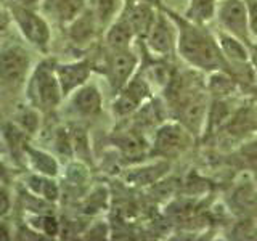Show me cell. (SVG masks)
<instances>
[{
	"instance_id": "cell-1",
	"label": "cell",
	"mask_w": 257,
	"mask_h": 241,
	"mask_svg": "<svg viewBox=\"0 0 257 241\" xmlns=\"http://www.w3.org/2000/svg\"><path fill=\"white\" fill-rule=\"evenodd\" d=\"M169 16L177 28V52L190 66L204 72L228 68L215 37L209 36L203 24L193 23L172 12H169Z\"/></svg>"
},
{
	"instance_id": "cell-2",
	"label": "cell",
	"mask_w": 257,
	"mask_h": 241,
	"mask_svg": "<svg viewBox=\"0 0 257 241\" xmlns=\"http://www.w3.org/2000/svg\"><path fill=\"white\" fill-rule=\"evenodd\" d=\"M26 93L29 104L39 111H52L61 103L64 96L56 76V63L53 60H42L32 69Z\"/></svg>"
},
{
	"instance_id": "cell-3",
	"label": "cell",
	"mask_w": 257,
	"mask_h": 241,
	"mask_svg": "<svg viewBox=\"0 0 257 241\" xmlns=\"http://www.w3.org/2000/svg\"><path fill=\"white\" fill-rule=\"evenodd\" d=\"M8 15L12 16L16 28L21 32V36L28 40V42L39 48V50H47L48 44H50V26L48 23L36 13L32 8L23 7L18 4L8 2Z\"/></svg>"
},
{
	"instance_id": "cell-4",
	"label": "cell",
	"mask_w": 257,
	"mask_h": 241,
	"mask_svg": "<svg viewBox=\"0 0 257 241\" xmlns=\"http://www.w3.org/2000/svg\"><path fill=\"white\" fill-rule=\"evenodd\" d=\"M191 132L179 120L164 123L158 127L155 142H153V155L161 158H177L190 147Z\"/></svg>"
},
{
	"instance_id": "cell-5",
	"label": "cell",
	"mask_w": 257,
	"mask_h": 241,
	"mask_svg": "<svg viewBox=\"0 0 257 241\" xmlns=\"http://www.w3.org/2000/svg\"><path fill=\"white\" fill-rule=\"evenodd\" d=\"M215 18L219 21L222 31L241 39L249 44V20L247 7L244 0H219L217 2Z\"/></svg>"
},
{
	"instance_id": "cell-6",
	"label": "cell",
	"mask_w": 257,
	"mask_h": 241,
	"mask_svg": "<svg viewBox=\"0 0 257 241\" xmlns=\"http://www.w3.org/2000/svg\"><path fill=\"white\" fill-rule=\"evenodd\" d=\"M31 58L18 45L4 47L0 50V82L7 85H21L29 76Z\"/></svg>"
},
{
	"instance_id": "cell-7",
	"label": "cell",
	"mask_w": 257,
	"mask_h": 241,
	"mask_svg": "<svg viewBox=\"0 0 257 241\" xmlns=\"http://www.w3.org/2000/svg\"><path fill=\"white\" fill-rule=\"evenodd\" d=\"M151 95V85L147 77H142L139 74H134V77L120 88L116 95V100L112 103V111L117 117L131 116L132 112H137L143 103Z\"/></svg>"
},
{
	"instance_id": "cell-8",
	"label": "cell",
	"mask_w": 257,
	"mask_h": 241,
	"mask_svg": "<svg viewBox=\"0 0 257 241\" xmlns=\"http://www.w3.org/2000/svg\"><path fill=\"white\" fill-rule=\"evenodd\" d=\"M137 68H139V58L131 48L111 50L106 58V77L112 90L117 93L134 77Z\"/></svg>"
},
{
	"instance_id": "cell-9",
	"label": "cell",
	"mask_w": 257,
	"mask_h": 241,
	"mask_svg": "<svg viewBox=\"0 0 257 241\" xmlns=\"http://www.w3.org/2000/svg\"><path fill=\"white\" fill-rule=\"evenodd\" d=\"M145 39H147L148 48L155 55L166 56V55L171 53L172 48L177 47V28L174 32L171 16H166L163 13H159L156 16L155 24L151 26L150 32Z\"/></svg>"
},
{
	"instance_id": "cell-10",
	"label": "cell",
	"mask_w": 257,
	"mask_h": 241,
	"mask_svg": "<svg viewBox=\"0 0 257 241\" xmlns=\"http://www.w3.org/2000/svg\"><path fill=\"white\" fill-rule=\"evenodd\" d=\"M56 76L60 80L63 96L68 98L72 92H76L79 87L88 82L92 76V64L87 60L56 63Z\"/></svg>"
},
{
	"instance_id": "cell-11",
	"label": "cell",
	"mask_w": 257,
	"mask_h": 241,
	"mask_svg": "<svg viewBox=\"0 0 257 241\" xmlns=\"http://www.w3.org/2000/svg\"><path fill=\"white\" fill-rule=\"evenodd\" d=\"M215 40L220 47V52L223 55L225 61H227L228 68H233L231 72H236L239 69L249 66V64H252L251 53H249V45L243 42L241 39L220 29L217 32Z\"/></svg>"
},
{
	"instance_id": "cell-12",
	"label": "cell",
	"mask_w": 257,
	"mask_h": 241,
	"mask_svg": "<svg viewBox=\"0 0 257 241\" xmlns=\"http://www.w3.org/2000/svg\"><path fill=\"white\" fill-rule=\"evenodd\" d=\"M71 109L80 117H93L100 114L103 108V96L95 84H84L69 96Z\"/></svg>"
},
{
	"instance_id": "cell-13",
	"label": "cell",
	"mask_w": 257,
	"mask_h": 241,
	"mask_svg": "<svg viewBox=\"0 0 257 241\" xmlns=\"http://www.w3.org/2000/svg\"><path fill=\"white\" fill-rule=\"evenodd\" d=\"M100 24L98 18L92 12V8H85L76 20L68 24V36L74 44H88L96 34V26Z\"/></svg>"
},
{
	"instance_id": "cell-14",
	"label": "cell",
	"mask_w": 257,
	"mask_h": 241,
	"mask_svg": "<svg viewBox=\"0 0 257 241\" xmlns=\"http://www.w3.org/2000/svg\"><path fill=\"white\" fill-rule=\"evenodd\" d=\"M23 153H24V156H26V161L32 172L48 175V177H55L58 174L60 171L58 161H56L55 156L50 155V153L32 147L29 143L23 145Z\"/></svg>"
},
{
	"instance_id": "cell-15",
	"label": "cell",
	"mask_w": 257,
	"mask_h": 241,
	"mask_svg": "<svg viewBox=\"0 0 257 241\" xmlns=\"http://www.w3.org/2000/svg\"><path fill=\"white\" fill-rule=\"evenodd\" d=\"M134 37L135 31L124 13L111 24L106 31V36H104L109 50H125V48H131Z\"/></svg>"
},
{
	"instance_id": "cell-16",
	"label": "cell",
	"mask_w": 257,
	"mask_h": 241,
	"mask_svg": "<svg viewBox=\"0 0 257 241\" xmlns=\"http://www.w3.org/2000/svg\"><path fill=\"white\" fill-rule=\"evenodd\" d=\"M127 16L128 23L132 24L135 31V36L147 37L151 26L156 21L158 13L153 10V7L147 2H139L128 7V10L124 13Z\"/></svg>"
},
{
	"instance_id": "cell-17",
	"label": "cell",
	"mask_w": 257,
	"mask_h": 241,
	"mask_svg": "<svg viewBox=\"0 0 257 241\" xmlns=\"http://www.w3.org/2000/svg\"><path fill=\"white\" fill-rule=\"evenodd\" d=\"M24 185H26V187L29 188V191L36 198L48 201V203H55V201H58L60 188H58V185H56V182L53 180V177L34 172V174L26 177V183Z\"/></svg>"
},
{
	"instance_id": "cell-18",
	"label": "cell",
	"mask_w": 257,
	"mask_h": 241,
	"mask_svg": "<svg viewBox=\"0 0 257 241\" xmlns=\"http://www.w3.org/2000/svg\"><path fill=\"white\" fill-rule=\"evenodd\" d=\"M236 87H238L236 79L233 77L228 71L217 69V71L209 72L207 90H209V95H214L215 98H227L231 93H235Z\"/></svg>"
},
{
	"instance_id": "cell-19",
	"label": "cell",
	"mask_w": 257,
	"mask_h": 241,
	"mask_svg": "<svg viewBox=\"0 0 257 241\" xmlns=\"http://www.w3.org/2000/svg\"><path fill=\"white\" fill-rule=\"evenodd\" d=\"M217 0H190V7L185 18L193 23L206 24L215 16Z\"/></svg>"
},
{
	"instance_id": "cell-20",
	"label": "cell",
	"mask_w": 257,
	"mask_h": 241,
	"mask_svg": "<svg viewBox=\"0 0 257 241\" xmlns=\"http://www.w3.org/2000/svg\"><path fill=\"white\" fill-rule=\"evenodd\" d=\"M116 143L120 148V151L128 158L140 156L145 151V145H147L143 140V137L137 131H127V132L119 134V137L116 139Z\"/></svg>"
},
{
	"instance_id": "cell-21",
	"label": "cell",
	"mask_w": 257,
	"mask_h": 241,
	"mask_svg": "<svg viewBox=\"0 0 257 241\" xmlns=\"http://www.w3.org/2000/svg\"><path fill=\"white\" fill-rule=\"evenodd\" d=\"M55 8L60 21L69 24L85 10V0H55Z\"/></svg>"
},
{
	"instance_id": "cell-22",
	"label": "cell",
	"mask_w": 257,
	"mask_h": 241,
	"mask_svg": "<svg viewBox=\"0 0 257 241\" xmlns=\"http://www.w3.org/2000/svg\"><path fill=\"white\" fill-rule=\"evenodd\" d=\"M39 109H36L34 106L29 108H21L16 114V120H18V127L23 129L24 132L28 134H34L39 127Z\"/></svg>"
},
{
	"instance_id": "cell-23",
	"label": "cell",
	"mask_w": 257,
	"mask_h": 241,
	"mask_svg": "<svg viewBox=\"0 0 257 241\" xmlns=\"http://www.w3.org/2000/svg\"><path fill=\"white\" fill-rule=\"evenodd\" d=\"M90 2H92V12L98 18L100 24L106 23L116 12L117 0H90Z\"/></svg>"
},
{
	"instance_id": "cell-24",
	"label": "cell",
	"mask_w": 257,
	"mask_h": 241,
	"mask_svg": "<svg viewBox=\"0 0 257 241\" xmlns=\"http://www.w3.org/2000/svg\"><path fill=\"white\" fill-rule=\"evenodd\" d=\"M145 169H147V174L151 172L155 179H159V177L164 174V169H167V166L163 164V163H159V164H155V166H147ZM131 179H134V182H137L139 185H147V183H148V180H145V172L142 171V169H140L139 172L132 174V175H131ZM155 179H151V180L155 182Z\"/></svg>"
},
{
	"instance_id": "cell-25",
	"label": "cell",
	"mask_w": 257,
	"mask_h": 241,
	"mask_svg": "<svg viewBox=\"0 0 257 241\" xmlns=\"http://www.w3.org/2000/svg\"><path fill=\"white\" fill-rule=\"evenodd\" d=\"M247 7V20H249V34L257 39V0H244Z\"/></svg>"
},
{
	"instance_id": "cell-26",
	"label": "cell",
	"mask_w": 257,
	"mask_h": 241,
	"mask_svg": "<svg viewBox=\"0 0 257 241\" xmlns=\"http://www.w3.org/2000/svg\"><path fill=\"white\" fill-rule=\"evenodd\" d=\"M241 155H243L249 163L257 164V139L246 142L243 147H241Z\"/></svg>"
},
{
	"instance_id": "cell-27",
	"label": "cell",
	"mask_w": 257,
	"mask_h": 241,
	"mask_svg": "<svg viewBox=\"0 0 257 241\" xmlns=\"http://www.w3.org/2000/svg\"><path fill=\"white\" fill-rule=\"evenodd\" d=\"M12 207V198H10V191H8L4 185H0V217H4L8 214Z\"/></svg>"
},
{
	"instance_id": "cell-28",
	"label": "cell",
	"mask_w": 257,
	"mask_h": 241,
	"mask_svg": "<svg viewBox=\"0 0 257 241\" xmlns=\"http://www.w3.org/2000/svg\"><path fill=\"white\" fill-rule=\"evenodd\" d=\"M247 45H249V53H251V63H252V66H254L255 74H257V44L249 42Z\"/></svg>"
},
{
	"instance_id": "cell-29",
	"label": "cell",
	"mask_w": 257,
	"mask_h": 241,
	"mask_svg": "<svg viewBox=\"0 0 257 241\" xmlns=\"http://www.w3.org/2000/svg\"><path fill=\"white\" fill-rule=\"evenodd\" d=\"M12 233H10V230H8V227L4 223V222H0V241H8L12 236Z\"/></svg>"
},
{
	"instance_id": "cell-30",
	"label": "cell",
	"mask_w": 257,
	"mask_h": 241,
	"mask_svg": "<svg viewBox=\"0 0 257 241\" xmlns=\"http://www.w3.org/2000/svg\"><path fill=\"white\" fill-rule=\"evenodd\" d=\"M10 2L23 5V7H28V8H34L36 5H39L40 0H10Z\"/></svg>"
},
{
	"instance_id": "cell-31",
	"label": "cell",
	"mask_w": 257,
	"mask_h": 241,
	"mask_svg": "<svg viewBox=\"0 0 257 241\" xmlns=\"http://www.w3.org/2000/svg\"><path fill=\"white\" fill-rule=\"evenodd\" d=\"M7 24H8V15L0 8V32L7 29Z\"/></svg>"
},
{
	"instance_id": "cell-32",
	"label": "cell",
	"mask_w": 257,
	"mask_h": 241,
	"mask_svg": "<svg viewBox=\"0 0 257 241\" xmlns=\"http://www.w3.org/2000/svg\"><path fill=\"white\" fill-rule=\"evenodd\" d=\"M7 151H8V145L4 139V135H0V155H5Z\"/></svg>"
},
{
	"instance_id": "cell-33",
	"label": "cell",
	"mask_w": 257,
	"mask_h": 241,
	"mask_svg": "<svg viewBox=\"0 0 257 241\" xmlns=\"http://www.w3.org/2000/svg\"><path fill=\"white\" fill-rule=\"evenodd\" d=\"M7 174H8L7 167L2 163H0V182H5L7 180Z\"/></svg>"
},
{
	"instance_id": "cell-34",
	"label": "cell",
	"mask_w": 257,
	"mask_h": 241,
	"mask_svg": "<svg viewBox=\"0 0 257 241\" xmlns=\"http://www.w3.org/2000/svg\"><path fill=\"white\" fill-rule=\"evenodd\" d=\"M4 2H7V0H0V4H4Z\"/></svg>"
}]
</instances>
